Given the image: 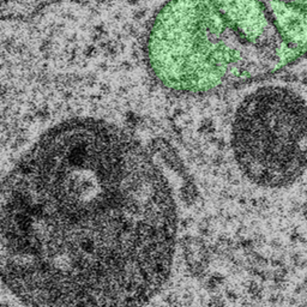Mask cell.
Returning <instances> with one entry per match:
<instances>
[{
    "instance_id": "6da1fadb",
    "label": "cell",
    "mask_w": 307,
    "mask_h": 307,
    "mask_svg": "<svg viewBox=\"0 0 307 307\" xmlns=\"http://www.w3.org/2000/svg\"><path fill=\"white\" fill-rule=\"evenodd\" d=\"M0 221L3 281L29 307H144L170 276L169 183L102 120L47 131L3 182Z\"/></svg>"
},
{
    "instance_id": "7a4b0ae2",
    "label": "cell",
    "mask_w": 307,
    "mask_h": 307,
    "mask_svg": "<svg viewBox=\"0 0 307 307\" xmlns=\"http://www.w3.org/2000/svg\"><path fill=\"white\" fill-rule=\"evenodd\" d=\"M167 89L207 95L265 78L307 55V2H170L147 36Z\"/></svg>"
},
{
    "instance_id": "3957f363",
    "label": "cell",
    "mask_w": 307,
    "mask_h": 307,
    "mask_svg": "<svg viewBox=\"0 0 307 307\" xmlns=\"http://www.w3.org/2000/svg\"><path fill=\"white\" fill-rule=\"evenodd\" d=\"M234 157L256 185L283 189L307 170V103L295 90L271 85L242 101L232 128Z\"/></svg>"
},
{
    "instance_id": "277c9868",
    "label": "cell",
    "mask_w": 307,
    "mask_h": 307,
    "mask_svg": "<svg viewBox=\"0 0 307 307\" xmlns=\"http://www.w3.org/2000/svg\"><path fill=\"white\" fill-rule=\"evenodd\" d=\"M248 293H249V299L251 300L252 302H259L262 301L263 299V290L262 288L258 286L257 283L252 282L250 286L248 287Z\"/></svg>"
},
{
    "instance_id": "5b68a950",
    "label": "cell",
    "mask_w": 307,
    "mask_h": 307,
    "mask_svg": "<svg viewBox=\"0 0 307 307\" xmlns=\"http://www.w3.org/2000/svg\"><path fill=\"white\" fill-rule=\"evenodd\" d=\"M222 284H223V278L222 277L214 276V277L209 278L207 284H205V287H207V289L209 290V292L215 293V292H217L218 289H220Z\"/></svg>"
},
{
    "instance_id": "8992f818",
    "label": "cell",
    "mask_w": 307,
    "mask_h": 307,
    "mask_svg": "<svg viewBox=\"0 0 307 307\" xmlns=\"http://www.w3.org/2000/svg\"><path fill=\"white\" fill-rule=\"evenodd\" d=\"M268 302H269V305H271L274 307L282 306L283 303L286 302V297H284L283 294H281L280 292H275L268 297Z\"/></svg>"
},
{
    "instance_id": "52a82bcc",
    "label": "cell",
    "mask_w": 307,
    "mask_h": 307,
    "mask_svg": "<svg viewBox=\"0 0 307 307\" xmlns=\"http://www.w3.org/2000/svg\"><path fill=\"white\" fill-rule=\"evenodd\" d=\"M205 307H227L226 300L221 295H214L208 300Z\"/></svg>"
},
{
    "instance_id": "ba28073f",
    "label": "cell",
    "mask_w": 307,
    "mask_h": 307,
    "mask_svg": "<svg viewBox=\"0 0 307 307\" xmlns=\"http://www.w3.org/2000/svg\"><path fill=\"white\" fill-rule=\"evenodd\" d=\"M226 299L228 300V301H230V302H236L238 301V300L240 299L239 297V294L236 293V292H234L233 289H229V290H227L226 292Z\"/></svg>"
},
{
    "instance_id": "9c48e42d",
    "label": "cell",
    "mask_w": 307,
    "mask_h": 307,
    "mask_svg": "<svg viewBox=\"0 0 307 307\" xmlns=\"http://www.w3.org/2000/svg\"><path fill=\"white\" fill-rule=\"evenodd\" d=\"M154 307H163V306H154Z\"/></svg>"
}]
</instances>
